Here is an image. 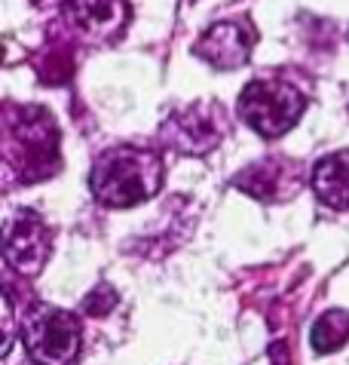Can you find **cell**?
<instances>
[{
    "mask_svg": "<svg viewBox=\"0 0 349 365\" xmlns=\"http://www.w3.org/2000/svg\"><path fill=\"white\" fill-rule=\"evenodd\" d=\"M89 187L101 206L129 209L162 187V157L147 145H117L95 160Z\"/></svg>",
    "mask_w": 349,
    "mask_h": 365,
    "instance_id": "1",
    "label": "cell"
},
{
    "mask_svg": "<svg viewBox=\"0 0 349 365\" xmlns=\"http://www.w3.org/2000/svg\"><path fill=\"white\" fill-rule=\"evenodd\" d=\"M4 163L22 185L43 181L58 169V129L49 110L34 105H6Z\"/></svg>",
    "mask_w": 349,
    "mask_h": 365,
    "instance_id": "2",
    "label": "cell"
},
{
    "mask_svg": "<svg viewBox=\"0 0 349 365\" xmlns=\"http://www.w3.org/2000/svg\"><path fill=\"white\" fill-rule=\"evenodd\" d=\"M236 110H239L242 123L254 129L261 138H279L301 120L306 110V96L282 77H258L242 89Z\"/></svg>",
    "mask_w": 349,
    "mask_h": 365,
    "instance_id": "3",
    "label": "cell"
},
{
    "mask_svg": "<svg viewBox=\"0 0 349 365\" xmlns=\"http://www.w3.org/2000/svg\"><path fill=\"white\" fill-rule=\"evenodd\" d=\"M80 319L53 304H34L22 313V344L37 365H71L80 353Z\"/></svg>",
    "mask_w": 349,
    "mask_h": 365,
    "instance_id": "4",
    "label": "cell"
},
{
    "mask_svg": "<svg viewBox=\"0 0 349 365\" xmlns=\"http://www.w3.org/2000/svg\"><path fill=\"white\" fill-rule=\"evenodd\" d=\"M227 133V120H224V105L218 101H193V105L174 110L162 123L160 138L169 150L187 157H205L221 145Z\"/></svg>",
    "mask_w": 349,
    "mask_h": 365,
    "instance_id": "5",
    "label": "cell"
},
{
    "mask_svg": "<svg viewBox=\"0 0 349 365\" xmlns=\"http://www.w3.org/2000/svg\"><path fill=\"white\" fill-rule=\"evenodd\" d=\"M49 252H53V237L43 218L31 209H19L4 225V255L6 264L19 270L22 277H37L43 270Z\"/></svg>",
    "mask_w": 349,
    "mask_h": 365,
    "instance_id": "6",
    "label": "cell"
},
{
    "mask_svg": "<svg viewBox=\"0 0 349 365\" xmlns=\"http://www.w3.org/2000/svg\"><path fill=\"white\" fill-rule=\"evenodd\" d=\"M61 16L74 37L95 46H108L123 37L132 9L126 0H61Z\"/></svg>",
    "mask_w": 349,
    "mask_h": 365,
    "instance_id": "7",
    "label": "cell"
},
{
    "mask_svg": "<svg viewBox=\"0 0 349 365\" xmlns=\"http://www.w3.org/2000/svg\"><path fill=\"white\" fill-rule=\"evenodd\" d=\"M254 43H258V31L249 19H224L205 28L193 53L218 71H236L251 58Z\"/></svg>",
    "mask_w": 349,
    "mask_h": 365,
    "instance_id": "8",
    "label": "cell"
},
{
    "mask_svg": "<svg viewBox=\"0 0 349 365\" xmlns=\"http://www.w3.org/2000/svg\"><path fill=\"white\" fill-rule=\"evenodd\" d=\"M233 187H239L258 200H288L301 187V175H297V166L291 160L270 157L239 172L233 178Z\"/></svg>",
    "mask_w": 349,
    "mask_h": 365,
    "instance_id": "9",
    "label": "cell"
},
{
    "mask_svg": "<svg viewBox=\"0 0 349 365\" xmlns=\"http://www.w3.org/2000/svg\"><path fill=\"white\" fill-rule=\"evenodd\" d=\"M313 190L325 206L349 209V150H337L313 166Z\"/></svg>",
    "mask_w": 349,
    "mask_h": 365,
    "instance_id": "10",
    "label": "cell"
},
{
    "mask_svg": "<svg viewBox=\"0 0 349 365\" xmlns=\"http://www.w3.org/2000/svg\"><path fill=\"white\" fill-rule=\"evenodd\" d=\"M313 350L316 353H334L349 341V313L343 310H328L325 317L316 319L313 326Z\"/></svg>",
    "mask_w": 349,
    "mask_h": 365,
    "instance_id": "11",
    "label": "cell"
},
{
    "mask_svg": "<svg viewBox=\"0 0 349 365\" xmlns=\"http://www.w3.org/2000/svg\"><path fill=\"white\" fill-rule=\"evenodd\" d=\"M120 304V295L110 286H105V282H101V286H95L89 292V295L83 298V304H80V313H86V317H108L110 310H114Z\"/></svg>",
    "mask_w": 349,
    "mask_h": 365,
    "instance_id": "12",
    "label": "cell"
},
{
    "mask_svg": "<svg viewBox=\"0 0 349 365\" xmlns=\"http://www.w3.org/2000/svg\"><path fill=\"white\" fill-rule=\"evenodd\" d=\"M31 4H49V0H31Z\"/></svg>",
    "mask_w": 349,
    "mask_h": 365,
    "instance_id": "13",
    "label": "cell"
}]
</instances>
